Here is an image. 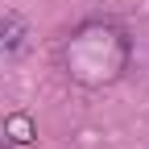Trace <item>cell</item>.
Returning <instances> with one entry per match:
<instances>
[{
	"label": "cell",
	"mask_w": 149,
	"mask_h": 149,
	"mask_svg": "<svg viewBox=\"0 0 149 149\" xmlns=\"http://www.w3.org/2000/svg\"><path fill=\"white\" fill-rule=\"evenodd\" d=\"M133 62V37L112 17H87L79 21L58 46V66L79 87H112Z\"/></svg>",
	"instance_id": "1"
},
{
	"label": "cell",
	"mask_w": 149,
	"mask_h": 149,
	"mask_svg": "<svg viewBox=\"0 0 149 149\" xmlns=\"http://www.w3.org/2000/svg\"><path fill=\"white\" fill-rule=\"evenodd\" d=\"M25 37H29V25L21 21V17H4V21H0V54H17L25 46Z\"/></svg>",
	"instance_id": "2"
},
{
	"label": "cell",
	"mask_w": 149,
	"mask_h": 149,
	"mask_svg": "<svg viewBox=\"0 0 149 149\" xmlns=\"http://www.w3.org/2000/svg\"><path fill=\"white\" fill-rule=\"evenodd\" d=\"M0 133H4L13 145H25V141H33V120H29V116H8Z\"/></svg>",
	"instance_id": "3"
},
{
	"label": "cell",
	"mask_w": 149,
	"mask_h": 149,
	"mask_svg": "<svg viewBox=\"0 0 149 149\" xmlns=\"http://www.w3.org/2000/svg\"><path fill=\"white\" fill-rule=\"evenodd\" d=\"M0 149H13V141H8V137H4V133H0Z\"/></svg>",
	"instance_id": "4"
}]
</instances>
